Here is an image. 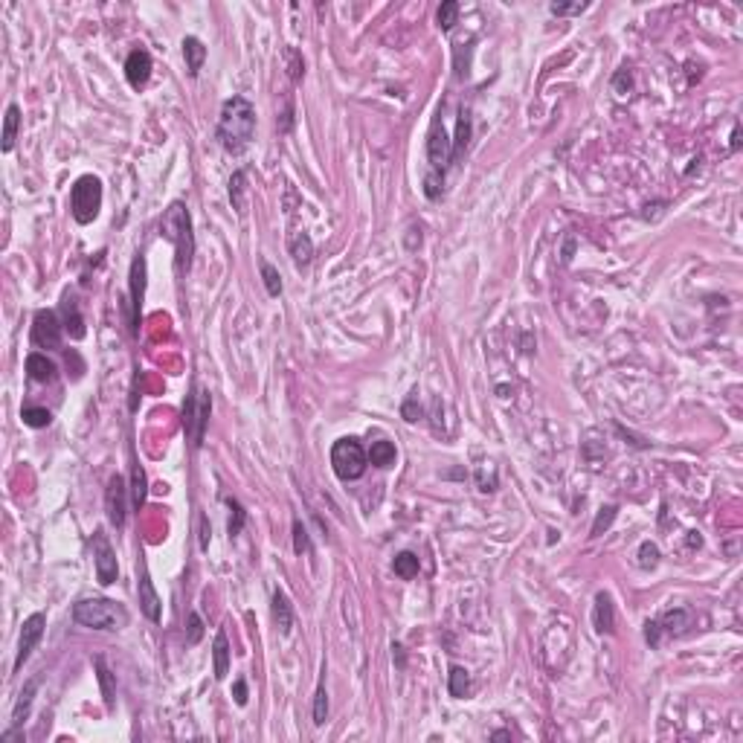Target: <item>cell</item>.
Segmentation results:
<instances>
[{
	"instance_id": "cell-5",
	"label": "cell",
	"mask_w": 743,
	"mask_h": 743,
	"mask_svg": "<svg viewBox=\"0 0 743 743\" xmlns=\"http://www.w3.org/2000/svg\"><path fill=\"white\" fill-rule=\"evenodd\" d=\"M102 209V181L93 174H84L73 183L70 192V212L76 218V224H91L96 221V215Z\"/></svg>"
},
{
	"instance_id": "cell-28",
	"label": "cell",
	"mask_w": 743,
	"mask_h": 743,
	"mask_svg": "<svg viewBox=\"0 0 743 743\" xmlns=\"http://www.w3.org/2000/svg\"><path fill=\"white\" fill-rule=\"evenodd\" d=\"M64 331H67L73 340H81V337H84V320H81V314L76 311L73 299L64 302Z\"/></svg>"
},
{
	"instance_id": "cell-16",
	"label": "cell",
	"mask_w": 743,
	"mask_h": 743,
	"mask_svg": "<svg viewBox=\"0 0 743 743\" xmlns=\"http://www.w3.org/2000/svg\"><path fill=\"white\" fill-rule=\"evenodd\" d=\"M592 625L598 633H613L616 619H613V601H610L607 592L595 595V607H592Z\"/></svg>"
},
{
	"instance_id": "cell-47",
	"label": "cell",
	"mask_w": 743,
	"mask_h": 743,
	"mask_svg": "<svg viewBox=\"0 0 743 743\" xmlns=\"http://www.w3.org/2000/svg\"><path fill=\"white\" fill-rule=\"evenodd\" d=\"M233 697H236V703H238V706H247V682H244V679H236V685H233Z\"/></svg>"
},
{
	"instance_id": "cell-24",
	"label": "cell",
	"mask_w": 743,
	"mask_h": 743,
	"mask_svg": "<svg viewBox=\"0 0 743 743\" xmlns=\"http://www.w3.org/2000/svg\"><path fill=\"white\" fill-rule=\"evenodd\" d=\"M230 201H233V209L238 215H244V209H247V174L241 168L230 178Z\"/></svg>"
},
{
	"instance_id": "cell-19",
	"label": "cell",
	"mask_w": 743,
	"mask_h": 743,
	"mask_svg": "<svg viewBox=\"0 0 743 743\" xmlns=\"http://www.w3.org/2000/svg\"><path fill=\"white\" fill-rule=\"evenodd\" d=\"M288 250L293 256V265L296 268H308L311 258H314V241L308 233H293L290 241H288Z\"/></svg>"
},
{
	"instance_id": "cell-48",
	"label": "cell",
	"mask_w": 743,
	"mask_h": 743,
	"mask_svg": "<svg viewBox=\"0 0 743 743\" xmlns=\"http://www.w3.org/2000/svg\"><path fill=\"white\" fill-rule=\"evenodd\" d=\"M572 250H575V241L570 238V241H566V247H563V261H570V258H572Z\"/></svg>"
},
{
	"instance_id": "cell-33",
	"label": "cell",
	"mask_w": 743,
	"mask_h": 743,
	"mask_svg": "<svg viewBox=\"0 0 743 743\" xmlns=\"http://www.w3.org/2000/svg\"><path fill=\"white\" fill-rule=\"evenodd\" d=\"M456 18H459V4H456V0H445V4L439 6V12H435V21H439L442 32H450Z\"/></svg>"
},
{
	"instance_id": "cell-26",
	"label": "cell",
	"mask_w": 743,
	"mask_h": 743,
	"mask_svg": "<svg viewBox=\"0 0 743 743\" xmlns=\"http://www.w3.org/2000/svg\"><path fill=\"white\" fill-rule=\"evenodd\" d=\"M392 570H395L398 578L413 581V578L418 575V555H413V552H401V555H395V560H392Z\"/></svg>"
},
{
	"instance_id": "cell-1",
	"label": "cell",
	"mask_w": 743,
	"mask_h": 743,
	"mask_svg": "<svg viewBox=\"0 0 743 743\" xmlns=\"http://www.w3.org/2000/svg\"><path fill=\"white\" fill-rule=\"evenodd\" d=\"M256 137V108L244 96H230L218 116V143L233 157L244 154Z\"/></svg>"
},
{
	"instance_id": "cell-2",
	"label": "cell",
	"mask_w": 743,
	"mask_h": 743,
	"mask_svg": "<svg viewBox=\"0 0 743 743\" xmlns=\"http://www.w3.org/2000/svg\"><path fill=\"white\" fill-rule=\"evenodd\" d=\"M160 236L174 247V268H178V273L189 271L192 253H195V236H192V215H189L186 203L174 201V203L163 212Z\"/></svg>"
},
{
	"instance_id": "cell-21",
	"label": "cell",
	"mask_w": 743,
	"mask_h": 743,
	"mask_svg": "<svg viewBox=\"0 0 743 743\" xmlns=\"http://www.w3.org/2000/svg\"><path fill=\"white\" fill-rule=\"evenodd\" d=\"M273 622H276V627H279L282 636H288L290 627H293V607H290L288 595H285L279 587L273 590Z\"/></svg>"
},
{
	"instance_id": "cell-34",
	"label": "cell",
	"mask_w": 743,
	"mask_h": 743,
	"mask_svg": "<svg viewBox=\"0 0 743 743\" xmlns=\"http://www.w3.org/2000/svg\"><path fill=\"white\" fill-rule=\"evenodd\" d=\"M227 505H230V537H238L241 535V529H244V520H247V511L241 508V502L238 500H233V497H227L224 500Z\"/></svg>"
},
{
	"instance_id": "cell-23",
	"label": "cell",
	"mask_w": 743,
	"mask_h": 743,
	"mask_svg": "<svg viewBox=\"0 0 743 743\" xmlns=\"http://www.w3.org/2000/svg\"><path fill=\"white\" fill-rule=\"evenodd\" d=\"M369 465H375V467H389V465H395V445L392 442H386V439H378V442H372V448H369Z\"/></svg>"
},
{
	"instance_id": "cell-46",
	"label": "cell",
	"mask_w": 743,
	"mask_h": 743,
	"mask_svg": "<svg viewBox=\"0 0 743 743\" xmlns=\"http://www.w3.org/2000/svg\"><path fill=\"white\" fill-rule=\"evenodd\" d=\"M401 413H404V418H407V421H418V418H421V407H418V398L413 395V398H410V401L404 404V410H401Z\"/></svg>"
},
{
	"instance_id": "cell-29",
	"label": "cell",
	"mask_w": 743,
	"mask_h": 743,
	"mask_svg": "<svg viewBox=\"0 0 743 743\" xmlns=\"http://www.w3.org/2000/svg\"><path fill=\"white\" fill-rule=\"evenodd\" d=\"M146 470L140 467V465H134L131 467V502H134L137 508L146 502Z\"/></svg>"
},
{
	"instance_id": "cell-45",
	"label": "cell",
	"mask_w": 743,
	"mask_h": 743,
	"mask_svg": "<svg viewBox=\"0 0 743 743\" xmlns=\"http://www.w3.org/2000/svg\"><path fill=\"white\" fill-rule=\"evenodd\" d=\"M288 59H290V79H293V81H299V79L305 76V61L299 59V53H296V50H288Z\"/></svg>"
},
{
	"instance_id": "cell-32",
	"label": "cell",
	"mask_w": 743,
	"mask_h": 743,
	"mask_svg": "<svg viewBox=\"0 0 743 743\" xmlns=\"http://www.w3.org/2000/svg\"><path fill=\"white\" fill-rule=\"evenodd\" d=\"M21 418H24V424H26V427H32V430H41V427H50V421H53V413H50V410H44V407H26V410L21 413Z\"/></svg>"
},
{
	"instance_id": "cell-31",
	"label": "cell",
	"mask_w": 743,
	"mask_h": 743,
	"mask_svg": "<svg viewBox=\"0 0 743 743\" xmlns=\"http://www.w3.org/2000/svg\"><path fill=\"white\" fill-rule=\"evenodd\" d=\"M93 665H96V671H99V685H102L105 706H108V709H113V677H111V671H108V665H105V659H102V657H96V659H93Z\"/></svg>"
},
{
	"instance_id": "cell-20",
	"label": "cell",
	"mask_w": 743,
	"mask_h": 743,
	"mask_svg": "<svg viewBox=\"0 0 743 743\" xmlns=\"http://www.w3.org/2000/svg\"><path fill=\"white\" fill-rule=\"evenodd\" d=\"M212 659H215V679H227V671H230V639H227L224 630L215 633Z\"/></svg>"
},
{
	"instance_id": "cell-8",
	"label": "cell",
	"mask_w": 743,
	"mask_h": 743,
	"mask_svg": "<svg viewBox=\"0 0 743 743\" xmlns=\"http://www.w3.org/2000/svg\"><path fill=\"white\" fill-rule=\"evenodd\" d=\"M427 160H430V168L433 171H442L448 168V163H453V140L448 137L445 125L435 119L430 134H427Z\"/></svg>"
},
{
	"instance_id": "cell-39",
	"label": "cell",
	"mask_w": 743,
	"mask_h": 743,
	"mask_svg": "<svg viewBox=\"0 0 743 743\" xmlns=\"http://www.w3.org/2000/svg\"><path fill=\"white\" fill-rule=\"evenodd\" d=\"M657 563H659V549H657V543L645 540V543L639 546V566H642V570H653Z\"/></svg>"
},
{
	"instance_id": "cell-11",
	"label": "cell",
	"mask_w": 743,
	"mask_h": 743,
	"mask_svg": "<svg viewBox=\"0 0 743 743\" xmlns=\"http://www.w3.org/2000/svg\"><path fill=\"white\" fill-rule=\"evenodd\" d=\"M61 320L56 311H38L35 314V323H32V340L35 345H44V348H59L61 345Z\"/></svg>"
},
{
	"instance_id": "cell-12",
	"label": "cell",
	"mask_w": 743,
	"mask_h": 743,
	"mask_svg": "<svg viewBox=\"0 0 743 743\" xmlns=\"http://www.w3.org/2000/svg\"><path fill=\"white\" fill-rule=\"evenodd\" d=\"M105 511H108V520L113 522L116 529L125 526V517H128V488H125V479H122V476H111L108 491H105Z\"/></svg>"
},
{
	"instance_id": "cell-4",
	"label": "cell",
	"mask_w": 743,
	"mask_h": 743,
	"mask_svg": "<svg viewBox=\"0 0 743 743\" xmlns=\"http://www.w3.org/2000/svg\"><path fill=\"white\" fill-rule=\"evenodd\" d=\"M331 467L343 482H355V479H360L366 473L369 456L355 435H345V439H337L331 445Z\"/></svg>"
},
{
	"instance_id": "cell-25",
	"label": "cell",
	"mask_w": 743,
	"mask_h": 743,
	"mask_svg": "<svg viewBox=\"0 0 743 743\" xmlns=\"http://www.w3.org/2000/svg\"><path fill=\"white\" fill-rule=\"evenodd\" d=\"M470 143V111L462 108L459 111V119H456V140H453V160L462 157V151L467 148Z\"/></svg>"
},
{
	"instance_id": "cell-13",
	"label": "cell",
	"mask_w": 743,
	"mask_h": 743,
	"mask_svg": "<svg viewBox=\"0 0 743 743\" xmlns=\"http://www.w3.org/2000/svg\"><path fill=\"white\" fill-rule=\"evenodd\" d=\"M125 79L134 91H143L151 79V56L146 50H131L125 59Z\"/></svg>"
},
{
	"instance_id": "cell-49",
	"label": "cell",
	"mask_w": 743,
	"mask_h": 743,
	"mask_svg": "<svg viewBox=\"0 0 743 743\" xmlns=\"http://www.w3.org/2000/svg\"><path fill=\"white\" fill-rule=\"evenodd\" d=\"M737 146H740V131L734 128V134H732V151H737Z\"/></svg>"
},
{
	"instance_id": "cell-36",
	"label": "cell",
	"mask_w": 743,
	"mask_h": 743,
	"mask_svg": "<svg viewBox=\"0 0 743 743\" xmlns=\"http://www.w3.org/2000/svg\"><path fill=\"white\" fill-rule=\"evenodd\" d=\"M325 720H328V694H325V682H320L314 694V726H323Z\"/></svg>"
},
{
	"instance_id": "cell-30",
	"label": "cell",
	"mask_w": 743,
	"mask_h": 743,
	"mask_svg": "<svg viewBox=\"0 0 743 743\" xmlns=\"http://www.w3.org/2000/svg\"><path fill=\"white\" fill-rule=\"evenodd\" d=\"M685 625H688V610H668V613L659 619L662 633H682Z\"/></svg>"
},
{
	"instance_id": "cell-9",
	"label": "cell",
	"mask_w": 743,
	"mask_h": 743,
	"mask_svg": "<svg viewBox=\"0 0 743 743\" xmlns=\"http://www.w3.org/2000/svg\"><path fill=\"white\" fill-rule=\"evenodd\" d=\"M128 288H131V334L140 331V314H143V299H146V258L137 256L131 261V276H128Z\"/></svg>"
},
{
	"instance_id": "cell-40",
	"label": "cell",
	"mask_w": 743,
	"mask_h": 743,
	"mask_svg": "<svg viewBox=\"0 0 743 743\" xmlns=\"http://www.w3.org/2000/svg\"><path fill=\"white\" fill-rule=\"evenodd\" d=\"M293 552L296 555H308L311 552V540H308V532L299 520H293Z\"/></svg>"
},
{
	"instance_id": "cell-35",
	"label": "cell",
	"mask_w": 743,
	"mask_h": 743,
	"mask_svg": "<svg viewBox=\"0 0 743 743\" xmlns=\"http://www.w3.org/2000/svg\"><path fill=\"white\" fill-rule=\"evenodd\" d=\"M261 279H265V288H268L271 296L282 293V276H279V271L271 265V261H261Z\"/></svg>"
},
{
	"instance_id": "cell-41",
	"label": "cell",
	"mask_w": 743,
	"mask_h": 743,
	"mask_svg": "<svg viewBox=\"0 0 743 743\" xmlns=\"http://www.w3.org/2000/svg\"><path fill=\"white\" fill-rule=\"evenodd\" d=\"M587 6H590V4H581V0H578V4H552L549 12L557 15V18H563V15H578V12H584Z\"/></svg>"
},
{
	"instance_id": "cell-14",
	"label": "cell",
	"mask_w": 743,
	"mask_h": 743,
	"mask_svg": "<svg viewBox=\"0 0 743 743\" xmlns=\"http://www.w3.org/2000/svg\"><path fill=\"white\" fill-rule=\"evenodd\" d=\"M140 610L148 622H160V595L148 578V570H140Z\"/></svg>"
},
{
	"instance_id": "cell-27",
	"label": "cell",
	"mask_w": 743,
	"mask_h": 743,
	"mask_svg": "<svg viewBox=\"0 0 743 743\" xmlns=\"http://www.w3.org/2000/svg\"><path fill=\"white\" fill-rule=\"evenodd\" d=\"M448 691H450V697H456V700L467 697V691H470V674H467L465 668L453 665V668H450V679H448Z\"/></svg>"
},
{
	"instance_id": "cell-43",
	"label": "cell",
	"mask_w": 743,
	"mask_h": 743,
	"mask_svg": "<svg viewBox=\"0 0 743 743\" xmlns=\"http://www.w3.org/2000/svg\"><path fill=\"white\" fill-rule=\"evenodd\" d=\"M659 639H662V627H659V622H645V642H647L650 647H657Z\"/></svg>"
},
{
	"instance_id": "cell-10",
	"label": "cell",
	"mask_w": 743,
	"mask_h": 743,
	"mask_svg": "<svg viewBox=\"0 0 743 743\" xmlns=\"http://www.w3.org/2000/svg\"><path fill=\"white\" fill-rule=\"evenodd\" d=\"M44 627H47V616H44V613H32V616L24 622V627H21V636H18V657H15V671H21V668H24V662L32 657L35 645H38V642H41V636H44Z\"/></svg>"
},
{
	"instance_id": "cell-38",
	"label": "cell",
	"mask_w": 743,
	"mask_h": 743,
	"mask_svg": "<svg viewBox=\"0 0 743 743\" xmlns=\"http://www.w3.org/2000/svg\"><path fill=\"white\" fill-rule=\"evenodd\" d=\"M442 186H445V174L442 171H430L424 178V195L430 201H439L442 198Z\"/></svg>"
},
{
	"instance_id": "cell-3",
	"label": "cell",
	"mask_w": 743,
	"mask_h": 743,
	"mask_svg": "<svg viewBox=\"0 0 743 743\" xmlns=\"http://www.w3.org/2000/svg\"><path fill=\"white\" fill-rule=\"evenodd\" d=\"M73 619L91 630H122L128 627V610L111 598H81L73 607Z\"/></svg>"
},
{
	"instance_id": "cell-42",
	"label": "cell",
	"mask_w": 743,
	"mask_h": 743,
	"mask_svg": "<svg viewBox=\"0 0 743 743\" xmlns=\"http://www.w3.org/2000/svg\"><path fill=\"white\" fill-rule=\"evenodd\" d=\"M630 87H633V76H630V70L625 67V70H619L616 79H613V91H616L619 96H625V93L630 91Z\"/></svg>"
},
{
	"instance_id": "cell-37",
	"label": "cell",
	"mask_w": 743,
	"mask_h": 743,
	"mask_svg": "<svg viewBox=\"0 0 743 743\" xmlns=\"http://www.w3.org/2000/svg\"><path fill=\"white\" fill-rule=\"evenodd\" d=\"M616 514H619V508H616V505H604V508L598 511L595 522H592V532H590V537H598L601 532H607V529H610V522L616 520Z\"/></svg>"
},
{
	"instance_id": "cell-44",
	"label": "cell",
	"mask_w": 743,
	"mask_h": 743,
	"mask_svg": "<svg viewBox=\"0 0 743 743\" xmlns=\"http://www.w3.org/2000/svg\"><path fill=\"white\" fill-rule=\"evenodd\" d=\"M201 636H203V622H201L198 613H189V636H186V642L195 645Z\"/></svg>"
},
{
	"instance_id": "cell-15",
	"label": "cell",
	"mask_w": 743,
	"mask_h": 743,
	"mask_svg": "<svg viewBox=\"0 0 743 743\" xmlns=\"http://www.w3.org/2000/svg\"><path fill=\"white\" fill-rule=\"evenodd\" d=\"M35 691H38V679L32 677V679H26L24 691L18 694V703H15V709H12V732H18V729L24 726V720L29 717L32 703H35Z\"/></svg>"
},
{
	"instance_id": "cell-18",
	"label": "cell",
	"mask_w": 743,
	"mask_h": 743,
	"mask_svg": "<svg viewBox=\"0 0 743 743\" xmlns=\"http://www.w3.org/2000/svg\"><path fill=\"white\" fill-rule=\"evenodd\" d=\"M181 47H183V61H186L189 76H198L201 67H203V61H206V47H203V41L195 38V35H186Z\"/></svg>"
},
{
	"instance_id": "cell-7",
	"label": "cell",
	"mask_w": 743,
	"mask_h": 743,
	"mask_svg": "<svg viewBox=\"0 0 743 743\" xmlns=\"http://www.w3.org/2000/svg\"><path fill=\"white\" fill-rule=\"evenodd\" d=\"M91 546H93L96 581H99L102 587H111V584L116 581V575H119V563H116V552H113V546H111V540H108L105 529H96V532H93V540H91Z\"/></svg>"
},
{
	"instance_id": "cell-22",
	"label": "cell",
	"mask_w": 743,
	"mask_h": 743,
	"mask_svg": "<svg viewBox=\"0 0 743 743\" xmlns=\"http://www.w3.org/2000/svg\"><path fill=\"white\" fill-rule=\"evenodd\" d=\"M18 128H21V108H18V105H9V108H6V119H4V143H0L4 154H9V151L15 148Z\"/></svg>"
},
{
	"instance_id": "cell-17",
	"label": "cell",
	"mask_w": 743,
	"mask_h": 743,
	"mask_svg": "<svg viewBox=\"0 0 743 743\" xmlns=\"http://www.w3.org/2000/svg\"><path fill=\"white\" fill-rule=\"evenodd\" d=\"M26 375H29L32 380H38V383H53V380H56V363H53L47 355L32 352V355L26 358Z\"/></svg>"
},
{
	"instance_id": "cell-6",
	"label": "cell",
	"mask_w": 743,
	"mask_h": 743,
	"mask_svg": "<svg viewBox=\"0 0 743 743\" xmlns=\"http://www.w3.org/2000/svg\"><path fill=\"white\" fill-rule=\"evenodd\" d=\"M209 413H212L209 392L201 389V386H192V392L186 395V404H183V430H186V439H189V445H192L195 450L203 445V433H206V424H209Z\"/></svg>"
}]
</instances>
